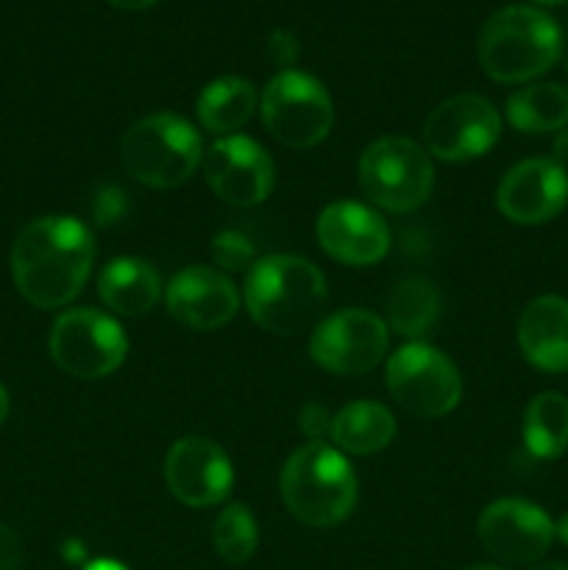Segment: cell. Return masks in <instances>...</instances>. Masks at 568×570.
I'll use <instances>...</instances> for the list:
<instances>
[{
	"instance_id": "14",
	"label": "cell",
	"mask_w": 568,
	"mask_h": 570,
	"mask_svg": "<svg viewBox=\"0 0 568 570\" xmlns=\"http://www.w3.org/2000/svg\"><path fill=\"white\" fill-rule=\"evenodd\" d=\"M165 482L173 499L193 510L223 504L234 488V468L226 451L209 438H182L165 456Z\"/></svg>"
},
{
	"instance_id": "16",
	"label": "cell",
	"mask_w": 568,
	"mask_h": 570,
	"mask_svg": "<svg viewBox=\"0 0 568 570\" xmlns=\"http://www.w3.org/2000/svg\"><path fill=\"white\" fill-rule=\"evenodd\" d=\"M317 243L349 267L376 265L390 250V228L379 212L356 200H334L317 217Z\"/></svg>"
},
{
	"instance_id": "15",
	"label": "cell",
	"mask_w": 568,
	"mask_h": 570,
	"mask_svg": "<svg viewBox=\"0 0 568 570\" xmlns=\"http://www.w3.org/2000/svg\"><path fill=\"white\" fill-rule=\"evenodd\" d=\"M496 206L516 226H543L568 206V170L551 156L518 161L499 181Z\"/></svg>"
},
{
	"instance_id": "23",
	"label": "cell",
	"mask_w": 568,
	"mask_h": 570,
	"mask_svg": "<svg viewBox=\"0 0 568 570\" xmlns=\"http://www.w3.org/2000/svg\"><path fill=\"white\" fill-rule=\"evenodd\" d=\"M440 298L438 287L427 278H404L393 287L388 298V328L390 332L410 337L412 343H421L440 321Z\"/></svg>"
},
{
	"instance_id": "35",
	"label": "cell",
	"mask_w": 568,
	"mask_h": 570,
	"mask_svg": "<svg viewBox=\"0 0 568 570\" xmlns=\"http://www.w3.org/2000/svg\"><path fill=\"white\" fill-rule=\"evenodd\" d=\"M529 570H568V566H562V562H535V566H529Z\"/></svg>"
},
{
	"instance_id": "13",
	"label": "cell",
	"mask_w": 568,
	"mask_h": 570,
	"mask_svg": "<svg viewBox=\"0 0 568 570\" xmlns=\"http://www.w3.org/2000/svg\"><path fill=\"white\" fill-rule=\"evenodd\" d=\"M204 176L212 193L232 206H256L271 198L276 167L256 139L243 134L221 137L204 154Z\"/></svg>"
},
{
	"instance_id": "20",
	"label": "cell",
	"mask_w": 568,
	"mask_h": 570,
	"mask_svg": "<svg viewBox=\"0 0 568 570\" xmlns=\"http://www.w3.org/2000/svg\"><path fill=\"white\" fill-rule=\"evenodd\" d=\"M334 449L351 456H371L388 449L395 438V417L379 401H351L332 417Z\"/></svg>"
},
{
	"instance_id": "1",
	"label": "cell",
	"mask_w": 568,
	"mask_h": 570,
	"mask_svg": "<svg viewBox=\"0 0 568 570\" xmlns=\"http://www.w3.org/2000/svg\"><path fill=\"white\" fill-rule=\"evenodd\" d=\"M95 262L92 232L78 217H37L11 245V278L37 309H61L81 295Z\"/></svg>"
},
{
	"instance_id": "21",
	"label": "cell",
	"mask_w": 568,
	"mask_h": 570,
	"mask_svg": "<svg viewBox=\"0 0 568 570\" xmlns=\"http://www.w3.org/2000/svg\"><path fill=\"white\" fill-rule=\"evenodd\" d=\"M256 104H259V95L248 78L223 76L200 89L195 111H198V120L206 131L228 137L251 120Z\"/></svg>"
},
{
	"instance_id": "32",
	"label": "cell",
	"mask_w": 568,
	"mask_h": 570,
	"mask_svg": "<svg viewBox=\"0 0 568 570\" xmlns=\"http://www.w3.org/2000/svg\"><path fill=\"white\" fill-rule=\"evenodd\" d=\"M9 410H11V401H9V390L0 384V426H3V421L9 417Z\"/></svg>"
},
{
	"instance_id": "17",
	"label": "cell",
	"mask_w": 568,
	"mask_h": 570,
	"mask_svg": "<svg viewBox=\"0 0 568 570\" xmlns=\"http://www.w3.org/2000/svg\"><path fill=\"white\" fill-rule=\"evenodd\" d=\"M167 312L182 326L195 332H215L234 321L239 309V293L232 278L209 265H193L178 271L165 287Z\"/></svg>"
},
{
	"instance_id": "3",
	"label": "cell",
	"mask_w": 568,
	"mask_h": 570,
	"mask_svg": "<svg viewBox=\"0 0 568 570\" xmlns=\"http://www.w3.org/2000/svg\"><path fill=\"white\" fill-rule=\"evenodd\" d=\"M562 31L551 14L535 6H505L479 31V67L499 83H527L557 65Z\"/></svg>"
},
{
	"instance_id": "5",
	"label": "cell",
	"mask_w": 568,
	"mask_h": 570,
	"mask_svg": "<svg viewBox=\"0 0 568 570\" xmlns=\"http://www.w3.org/2000/svg\"><path fill=\"white\" fill-rule=\"evenodd\" d=\"M120 159L134 181L154 189H173L198 170L204 145L193 122L159 111L128 128L120 142Z\"/></svg>"
},
{
	"instance_id": "31",
	"label": "cell",
	"mask_w": 568,
	"mask_h": 570,
	"mask_svg": "<svg viewBox=\"0 0 568 570\" xmlns=\"http://www.w3.org/2000/svg\"><path fill=\"white\" fill-rule=\"evenodd\" d=\"M106 3H111L115 9H126V11H143V9H150L154 3H159V0H106Z\"/></svg>"
},
{
	"instance_id": "4",
	"label": "cell",
	"mask_w": 568,
	"mask_h": 570,
	"mask_svg": "<svg viewBox=\"0 0 568 570\" xmlns=\"http://www.w3.org/2000/svg\"><path fill=\"white\" fill-rule=\"evenodd\" d=\"M290 515L315 529L337 527L354 512L356 473L343 451L323 440L301 445L278 479Z\"/></svg>"
},
{
	"instance_id": "2",
	"label": "cell",
	"mask_w": 568,
	"mask_h": 570,
	"mask_svg": "<svg viewBox=\"0 0 568 570\" xmlns=\"http://www.w3.org/2000/svg\"><path fill=\"white\" fill-rule=\"evenodd\" d=\"M245 309L262 332L293 337L321 323L329 284L321 267L295 254L262 256L245 273Z\"/></svg>"
},
{
	"instance_id": "9",
	"label": "cell",
	"mask_w": 568,
	"mask_h": 570,
	"mask_svg": "<svg viewBox=\"0 0 568 570\" xmlns=\"http://www.w3.org/2000/svg\"><path fill=\"white\" fill-rule=\"evenodd\" d=\"M388 390L410 415L443 417L460 404L462 379L443 351L427 343H407L390 356Z\"/></svg>"
},
{
	"instance_id": "18",
	"label": "cell",
	"mask_w": 568,
	"mask_h": 570,
	"mask_svg": "<svg viewBox=\"0 0 568 570\" xmlns=\"http://www.w3.org/2000/svg\"><path fill=\"white\" fill-rule=\"evenodd\" d=\"M518 348L538 371H568V301L562 295H538L523 306L518 317Z\"/></svg>"
},
{
	"instance_id": "28",
	"label": "cell",
	"mask_w": 568,
	"mask_h": 570,
	"mask_svg": "<svg viewBox=\"0 0 568 570\" xmlns=\"http://www.w3.org/2000/svg\"><path fill=\"white\" fill-rule=\"evenodd\" d=\"M267 56H271L273 65H278L282 70H290L295 59H298V42L290 31H273L267 39Z\"/></svg>"
},
{
	"instance_id": "8",
	"label": "cell",
	"mask_w": 568,
	"mask_h": 570,
	"mask_svg": "<svg viewBox=\"0 0 568 570\" xmlns=\"http://www.w3.org/2000/svg\"><path fill=\"white\" fill-rule=\"evenodd\" d=\"M262 122L287 148H315L332 131V95L310 72L282 70L262 92Z\"/></svg>"
},
{
	"instance_id": "34",
	"label": "cell",
	"mask_w": 568,
	"mask_h": 570,
	"mask_svg": "<svg viewBox=\"0 0 568 570\" xmlns=\"http://www.w3.org/2000/svg\"><path fill=\"white\" fill-rule=\"evenodd\" d=\"M84 570H126L120 566V562H111V560H98L92 562V566H87Z\"/></svg>"
},
{
	"instance_id": "7",
	"label": "cell",
	"mask_w": 568,
	"mask_h": 570,
	"mask_svg": "<svg viewBox=\"0 0 568 570\" xmlns=\"http://www.w3.org/2000/svg\"><path fill=\"white\" fill-rule=\"evenodd\" d=\"M56 367L72 379H106L126 362L128 337L120 323L92 306H76L53 321L48 340Z\"/></svg>"
},
{
	"instance_id": "25",
	"label": "cell",
	"mask_w": 568,
	"mask_h": 570,
	"mask_svg": "<svg viewBox=\"0 0 568 570\" xmlns=\"http://www.w3.org/2000/svg\"><path fill=\"white\" fill-rule=\"evenodd\" d=\"M212 543H215L217 557L228 566H243L254 557L256 546H259V527H256V518L248 504H228L217 515Z\"/></svg>"
},
{
	"instance_id": "22",
	"label": "cell",
	"mask_w": 568,
	"mask_h": 570,
	"mask_svg": "<svg viewBox=\"0 0 568 570\" xmlns=\"http://www.w3.org/2000/svg\"><path fill=\"white\" fill-rule=\"evenodd\" d=\"M507 120L521 134H551L568 128V87L555 81L527 83L507 98Z\"/></svg>"
},
{
	"instance_id": "29",
	"label": "cell",
	"mask_w": 568,
	"mask_h": 570,
	"mask_svg": "<svg viewBox=\"0 0 568 570\" xmlns=\"http://www.w3.org/2000/svg\"><path fill=\"white\" fill-rule=\"evenodd\" d=\"M22 549L17 534L6 523H0V570H20Z\"/></svg>"
},
{
	"instance_id": "37",
	"label": "cell",
	"mask_w": 568,
	"mask_h": 570,
	"mask_svg": "<svg viewBox=\"0 0 568 570\" xmlns=\"http://www.w3.org/2000/svg\"><path fill=\"white\" fill-rule=\"evenodd\" d=\"M535 3H546V6H555V3H568V0H535Z\"/></svg>"
},
{
	"instance_id": "19",
	"label": "cell",
	"mask_w": 568,
	"mask_h": 570,
	"mask_svg": "<svg viewBox=\"0 0 568 570\" xmlns=\"http://www.w3.org/2000/svg\"><path fill=\"white\" fill-rule=\"evenodd\" d=\"M98 295L115 315L143 317L159 304L161 278L150 262L139 256H117L100 271Z\"/></svg>"
},
{
	"instance_id": "33",
	"label": "cell",
	"mask_w": 568,
	"mask_h": 570,
	"mask_svg": "<svg viewBox=\"0 0 568 570\" xmlns=\"http://www.w3.org/2000/svg\"><path fill=\"white\" fill-rule=\"evenodd\" d=\"M555 538L560 540L562 546H568V512L555 523Z\"/></svg>"
},
{
	"instance_id": "30",
	"label": "cell",
	"mask_w": 568,
	"mask_h": 570,
	"mask_svg": "<svg viewBox=\"0 0 568 570\" xmlns=\"http://www.w3.org/2000/svg\"><path fill=\"white\" fill-rule=\"evenodd\" d=\"M551 159L562 167L568 165V128H562V131L555 134V142H551Z\"/></svg>"
},
{
	"instance_id": "26",
	"label": "cell",
	"mask_w": 568,
	"mask_h": 570,
	"mask_svg": "<svg viewBox=\"0 0 568 570\" xmlns=\"http://www.w3.org/2000/svg\"><path fill=\"white\" fill-rule=\"evenodd\" d=\"M212 262L221 273L251 271V265H254V243L243 232L226 228V232L212 239Z\"/></svg>"
},
{
	"instance_id": "27",
	"label": "cell",
	"mask_w": 568,
	"mask_h": 570,
	"mask_svg": "<svg viewBox=\"0 0 568 570\" xmlns=\"http://www.w3.org/2000/svg\"><path fill=\"white\" fill-rule=\"evenodd\" d=\"M126 209H128L126 195H123V189L115 187V184H109V187H104L98 195H95L92 215L100 226H111V223H117L123 215H126Z\"/></svg>"
},
{
	"instance_id": "11",
	"label": "cell",
	"mask_w": 568,
	"mask_h": 570,
	"mask_svg": "<svg viewBox=\"0 0 568 570\" xmlns=\"http://www.w3.org/2000/svg\"><path fill=\"white\" fill-rule=\"evenodd\" d=\"M501 137V115L482 95H454L434 106L423 122L427 154L440 161H471L488 154Z\"/></svg>"
},
{
	"instance_id": "36",
	"label": "cell",
	"mask_w": 568,
	"mask_h": 570,
	"mask_svg": "<svg viewBox=\"0 0 568 570\" xmlns=\"http://www.w3.org/2000/svg\"><path fill=\"white\" fill-rule=\"evenodd\" d=\"M466 570H505V568H499V566H471V568H466Z\"/></svg>"
},
{
	"instance_id": "24",
	"label": "cell",
	"mask_w": 568,
	"mask_h": 570,
	"mask_svg": "<svg viewBox=\"0 0 568 570\" xmlns=\"http://www.w3.org/2000/svg\"><path fill=\"white\" fill-rule=\"evenodd\" d=\"M523 445L538 460H557L568 451V399L555 390L535 395L523 410Z\"/></svg>"
},
{
	"instance_id": "6",
	"label": "cell",
	"mask_w": 568,
	"mask_h": 570,
	"mask_svg": "<svg viewBox=\"0 0 568 570\" xmlns=\"http://www.w3.org/2000/svg\"><path fill=\"white\" fill-rule=\"evenodd\" d=\"M360 187L373 206L393 215L415 212L434 189V165L427 148L410 137L376 139L360 156Z\"/></svg>"
},
{
	"instance_id": "12",
	"label": "cell",
	"mask_w": 568,
	"mask_h": 570,
	"mask_svg": "<svg viewBox=\"0 0 568 570\" xmlns=\"http://www.w3.org/2000/svg\"><path fill=\"white\" fill-rule=\"evenodd\" d=\"M479 540L507 566H535L555 543V521L543 507L527 499H499L488 504L477 523Z\"/></svg>"
},
{
	"instance_id": "10",
	"label": "cell",
	"mask_w": 568,
	"mask_h": 570,
	"mask_svg": "<svg viewBox=\"0 0 568 570\" xmlns=\"http://www.w3.org/2000/svg\"><path fill=\"white\" fill-rule=\"evenodd\" d=\"M388 323L360 306L323 317L310 334L312 362L334 376H362L373 371L388 354Z\"/></svg>"
}]
</instances>
